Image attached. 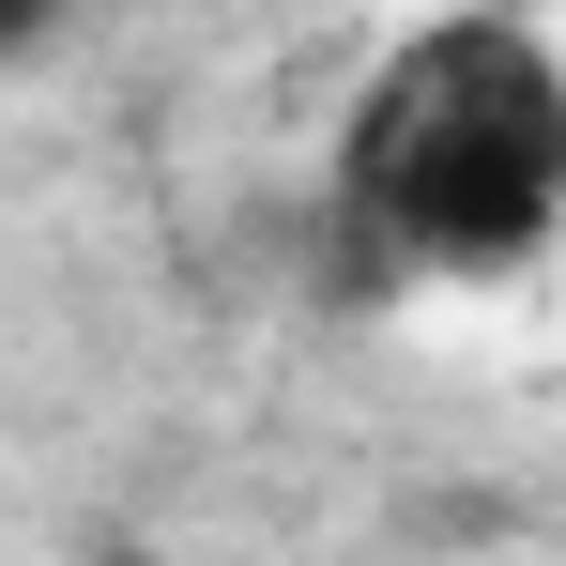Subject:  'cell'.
<instances>
[{
	"label": "cell",
	"instance_id": "cell-1",
	"mask_svg": "<svg viewBox=\"0 0 566 566\" xmlns=\"http://www.w3.org/2000/svg\"><path fill=\"white\" fill-rule=\"evenodd\" d=\"M46 15H62V0H0V46H31V31H46Z\"/></svg>",
	"mask_w": 566,
	"mask_h": 566
}]
</instances>
